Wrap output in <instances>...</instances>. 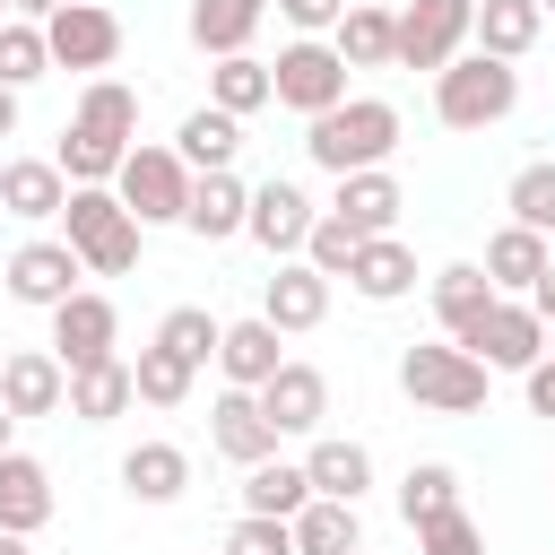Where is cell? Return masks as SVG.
Returning <instances> with one entry per match:
<instances>
[{"label": "cell", "mask_w": 555, "mask_h": 555, "mask_svg": "<svg viewBox=\"0 0 555 555\" xmlns=\"http://www.w3.org/2000/svg\"><path fill=\"white\" fill-rule=\"evenodd\" d=\"M113 199L139 217V225H182V199H191V165L165 147V139H139L113 173Z\"/></svg>", "instance_id": "obj_7"}, {"label": "cell", "mask_w": 555, "mask_h": 555, "mask_svg": "<svg viewBox=\"0 0 555 555\" xmlns=\"http://www.w3.org/2000/svg\"><path fill=\"white\" fill-rule=\"evenodd\" d=\"M468 26H477V0H408L390 9V69H451L468 52Z\"/></svg>", "instance_id": "obj_5"}, {"label": "cell", "mask_w": 555, "mask_h": 555, "mask_svg": "<svg viewBox=\"0 0 555 555\" xmlns=\"http://www.w3.org/2000/svg\"><path fill=\"white\" fill-rule=\"evenodd\" d=\"M43 52H52V69L104 78V69L121 61V17H113L104 0H61V9L43 17Z\"/></svg>", "instance_id": "obj_8"}, {"label": "cell", "mask_w": 555, "mask_h": 555, "mask_svg": "<svg viewBox=\"0 0 555 555\" xmlns=\"http://www.w3.org/2000/svg\"><path fill=\"white\" fill-rule=\"evenodd\" d=\"M546 347H555V338H546V321H538L520 295H494V312H486L477 338H468V356H477L486 373H529Z\"/></svg>", "instance_id": "obj_12"}, {"label": "cell", "mask_w": 555, "mask_h": 555, "mask_svg": "<svg viewBox=\"0 0 555 555\" xmlns=\"http://www.w3.org/2000/svg\"><path fill=\"white\" fill-rule=\"evenodd\" d=\"M52 356H61V373H87V364L121 356V312H113L104 286H78L69 304H52Z\"/></svg>", "instance_id": "obj_10"}, {"label": "cell", "mask_w": 555, "mask_h": 555, "mask_svg": "<svg viewBox=\"0 0 555 555\" xmlns=\"http://www.w3.org/2000/svg\"><path fill=\"white\" fill-rule=\"evenodd\" d=\"M538 35H546V9L538 0H477V26H468V52H486V61H529L538 52Z\"/></svg>", "instance_id": "obj_18"}, {"label": "cell", "mask_w": 555, "mask_h": 555, "mask_svg": "<svg viewBox=\"0 0 555 555\" xmlns=\"http://www.w3.org/2000/svg\"><path fill=\"white\" fill-rule=\"evenodd\" d=\"M217 330H225V321H217L208 304H173V312L156 321V347H165V356H182V364L199 373V364H217Z\"/></svg>", "instance_id": "obj_37"}, {"label": "cell", "mask_w": 555, "mask_h": 555, "mask_svg": "<svg viewBox=\"0 0 555 555\" xmlns=\"http://www.w3.org/2000/svg\"><path fill=\"white\" fill-rule=\"evenodd\" d=\"M399 104L390 95H347V104H330L321 121H304V156L338 182V173H373V165H390L399 156Z\"/></svg>", "instance_id": "obj_1"}, {"label": "cell", "mask_w": 555, "mask_h": 555, "mask_svg": "<svg viewBox=\"0 0 555 555\" xmlns=\"http://www.w3.org/2000/svg\"><path fill=\"white\" fill-rule=\"evenodd\" d=\"M520 390H529V416H546V425H555V347L520 373Z\"/></svg>", "instance_id": "obj_46"}, {"label": "cell", "mask_w": 555, "mask_h": 555, "mask_svg": "<svg viewBox=\"0 0 555 555\" xmlns=\"http://www.w3.org/2000/svg\"><path fill=\"white\" fill-rule=\"evenodd\" d=\"M251 399H260V416L278 425V442H286V434H304V442H312V434H321V416H330V373H321V364H304V356H286Z\"/></svg>", "instance_id": "obj_13"}, {"label": "cell", "mask_w": 555, "mask_h": 555, "mask_svg": "<svg viewBox=\"0 0 555 555\" xmlns=\"http://www.w3.org/2000/svg\"><path fill=\"white\" fill-rule=\"evenodd\" d=\"M278 364H286V338H278V330H269L260 312H251V321H225V330H217V373H225V390H260V382H269Z\"/></svg>", "instance_id": "obj_22"}, {"label": "cell", "mask_w": 555, "mask_h": 555, "mask_svg": "<svg viewBox=\"0 0 555 555\" xmlns=\"http://www.w3.org/2000/svg\"><path fill=\"white\" fill-rule=\"evenodd\" d=\"M356 555H364V546H356Z\"/></svg>", "instance_id": "obj_54"}, {"label": "cell", "mask_w": 555, "mask_h": 555, "mask_svg": "<svg viewBox=\"0 0 555 555\" xmlns=\"http://www.w3.org/2000/svg\"><path fill=\"white\" fill-rule=\"evenodd\" d=\"M260 321H269L278 338L321 330V321H330V278H321L312 260H278V269H269V286H260Z\"/></svg>", "instance_id": "obj_14"}, {"label": "cell", "mask_w": 555, "mask_h": 555, "mask_svg": "<svg viewBox=\"0 0 555 555\" xmlns=\"http://www.w3.org/2000/svg\"><path fill=\"white\" fill-rule=\"evenodd\" d=\"M330 43H338L347 69H390V9L382 0H347V17L330 26Z\"/></svg>", "instance_id": "obj_34"}, {"label": "cell", "mask_w": 555, "mask_h": 555, "mask_svg": "<svg viewBox=\"0 0 555 555\" xmlns=\"http://www.w3.org/2000/svg\"><path fill=\"white\" fill-rule=\"evenodd\" d=\"M43 69H52V52H43V26L9 17V26H0V87H9V95H26Z\"/></svg>", "instance_id": "obj_40"}, {"label": "cell", "mask_w": 555, "mask_h": 555, "mask_svg": "<svg viewBox=\"0 0 555 555\" xmlns=\"http://www.w3.org/2000/svg\"><path fill=\"white\" fill-rule=\"evenodd\" d=\"M486 312H494V286H486V269H477V260L434 269V321H442V338H451V347H468Z\"/></svg>", "instance_id": "obj_28"}, {"label": "cell", "mask_w": 555, "mask_h": 555, "mask_svg": "<svg viewBox=\"0 0 555 555\" xmlns=\"http://www.w3.org/2000/svg\"><path fill=\"white\" fill-rule=\"evenodd\" d=\"M0 139H17V95L0 87Z\"/></svg>", "instance_id": "obj_49"}, {"label": "cell", "mask_w": 555, "mask_h": 555, "mask_svg": "<svg viewBox=\"0 0 555 555\" xmlns=\"http://www.w3.org/2000/svg\"><path fill=\"white\" fill-rule=\"evenodd\" d=\"M52 9H61V0H9V17H26V26H43Z\"/></svg>", "instance_id": "obj_48"}, {"label": "cell", "mask_w": 555, "mask_h": 555, "mask_svg": "<svg viewBox=\"0 0 555 555\" xmlns=\"http://www.w3.org/2000/svg\"><path fill=\"white\" fill-rule=\"evenodd\" d=\"M347 286H356L364 304H399V295H416V251H408L399 234H373V243H356Z\"/></svg>", "instance_id": "obj_30"}, {"label": "cell", "mask_w": 555, "mask_h": 555, "mask_svg": "<svg viewBox=\"0 0 555 555\" xmlns=\"http://www.w3.org/2000/svg\"><path fill=\"white\" fill-rule=\"evenodd\" d=\"M61 199H69V182H61L52 156H9V165H0V208H9L17 225H52Z\"/></svg>", "instance_id": "obj_27"}, {"label": "cell", "mask_w": 555, "mask_h": 555, "mask_svg": "<svg viewBox=\"0 0 555 555\" xmlns=\"http://www.w3.org/2000/svg\"><path fill=\"white\" fill-rule=\"evenodd\" d=\"M191 173H234V156H243V121L234 113H217V104H191L182 113V130L165 139Z\"/></svg>", "instance_id": "obj_26"}, {"label": "cell", "mask_w": 555, "mask_h": 555, "mask_svg": "<svg viewBox=\"0 0 555 555\" xmlns=\"http://www.w3.org/2000/svg\"><path fill=\"white\" fill-rule=\"evenodd\" d=\"M442 512H460V468H451V460H416V468L399 477V520L425 529V520H442Z\"/></svg>", "instance_id": "obj_36"}, {"label": "cell", "mask_w": 555, "mask_h": 555, "mask_svg": "<svg viewBox=\"0 0 555 555\" xmlns=\"http://www.w3.org/2000/svg\"><path fill=\"white\" fill-rule=\"evenodd\" d=\"M0 555H35V538H9V529H0Z\"/></svg>", "instance_id": "obj_50"}, {"label": "cell", "mask_w": 555, "mask_h": 555, "mask_svg": "<svg viewBox=\"0 0 555 555\" xmlns=\"http://www.w3.org/2000/svg\"><path fill=\"white\" fill-rule=\"evenodd\" d=\"M234 494H243L251 520H295L312 503V477H304V460H260V468H243Z\"/></svg>", "instance_id": "obj_32"}, {"label": "cell", "mask_w": 555, "mask_h": 555, "mask_svg": "<svg viewBox=\"0 0 555 555\" xmlns=\"http://www.w3.org/2000/svg\"><path fill=\"white\" fill-rule=\"evenodd\" d=\"M304 260H312V269L338 286V278H347V260H356V234H347V225L321 208V217H312V234H304Z\"/></svg>", "instance_id": "obj_42"}, {"label": "cell", "mask_w": 555, "mask_h": 555, "mask_svg": "<svg viewBox=\"0 0 555 555\" xmlns=\"http://www.w3.org/2000/svg\"><path fill=\"white\" fill-rule=\"evenodd\" d=\"M486 364L451 338H425V347H399V390L416 399V416H477L486 408Z\"/></svg>", "instance_id": "obj_4"}, {"label": "cell", "mask_w": 555, "mask_h": 555, "mask_svg": "<svg viewBox=\"0 0 555 555\" xmlns=\"http://www.w3.org/2000/svg\"><path fill=\"white\" fill-rule=\"evenodd\" d=\"M269 104H286V113H304V121H321L330 104H347V61H338V43H330V35L278 43V61H269Z\"/></svg>", "instance_id": "obj_6"}, {"label": "cell", "mask_w": 555, "mask_h": 555, "mask_svg": "<svg viewBox=\"0 0 555 555\" xmlns=\"http://www.w3.org/2000/svg\"><path fill=\"white\" fill-rule=\"evenodd\" d=\"M416 555H486V529H477L468 503H460V512H442V520L416 529Z\"/></svg>", "instance_id": "obj_43"}, {"label": "cell", "mask_w": 555, "mask_h": 555, "mask_svg": "<svg viewBox=\"0 0 555 555\" xmlns=\"http://www.w3.org/2000/svg\"><path fill=\"white\" fill-rule=\"evenodd\" d=\"M538 9H546V17H555V0H538Z\"/></svg>", "instance_id": "obj_53"}, {"label": "cell", "mask_w": 555, "mask_h": 555, "mask_svg": "<svg viewBox=\"0 0 555 555\" xmlns=\"http://www.w3.org/2000/svg\"><path fill=\"white\" fill-rule=\"evenodd\" d=\"M399 208H408V191H399V173H390V165H373V173H338V191H330V217H338L356 243L399 234Z\"/></svg>", "instance_id": "obj_15"}, {"label": "cell", "mask_w": 555, "mask_h": 555, "mask_svg": "<svg viewBox=\"0 0 555 555\" xmlns=\"http://www.w3.org/2000/svg\"><path fill=\"white\" fill-rule=\"evenodd\" d=\"M0 26H9V0H0Z\"/></svg>", "instance_id": "obj_52"}, {"label": "cell", "mask_w": 555, "mask_h": 555, "mask_svg": "<svg viewBox=\"0 0 555 555\" xmlns=\"http://www.w3.org/2000/svg\"><path fill=\"white\" fill-rule=\"evenodd\" d=\"M304 477H312V494H330V503H364L373 451H364L356 434H312V442H304Z\"/></svg>", "instance_id": "obj_24"}, {"label": "cell", "mask_w": 555, "mask_h": 555, "mask_svg": "<svg viewBox=\"0 0 555 555\" xmlns=\"http://www.w3.org/2000/svg\"><path fill=\"white\" fill-rule=\"evenodd\" d=\"M208 451H217V460H234V468L278 460V425L260 416V399H251V390H217V408H208Z\"/></svg>", "instance_id": "obj_17"}, {"label": "cell", "mask_w": 555, "mask_h": 555, "mask_svg": "<svg viewBox=\"0 0 555 555\" xmlns=\"http://www.w3.org/2000/svg\"><path fill=\"white\" fill-rule=\"evenodd\" d=\"M0 408L9 416H61L69 408V373L52 347H9L0 356Z\"/></svg>", "instance_id": "obj_16"}, {"label": "cell", "mask_w": 555, "mask_h": 555, "mask_svg": "<svg viewBox=\"0 0 555 555\" xmlns=\"http://www.w3.org/2000/svg\"><path fill=\"white\" fill-rule=\"evenodd\" d=\"M191 382H199V373H191L182 356H165L156 338H147L139 356H130V390H139L147 408H182V399H191Z\"/></svg>", "instance_id": "obj_39"}, {"label": "cell", "mask_w": 555, "mask_h": 555, "mask_svg": "<svg viewBox=\"0 0 555 555\" xmlns=\"http://www.w3.org/2000/svg\"><path fill=\"white\" fill-rule=\"evenodd\" d=\"M269 26V0H191L182 9V35L208 52V61H234V52H251V35Z\"/></svg>", "instance_id": "obj_20"}, {"label": "cell", "mask_w": 555, "mask_h": 555, "mask_svg": "<svg viewBox=\"0 0 555 555\" xmlns=\"http://www.w3.org/2000/svg\"><path fill=\"white\" fill-rule=\"evenodd\" d=\"M208 104H217V113H234V121H251V113L269 104V61H260V52L208 61Z\"/></svg>", "instance_id": "obj_35"}, {"label": "cell", "mask_w": 555, "mask_h": 555, "mask_svg": "<svg viewBox=\"0 0 555 555\" xmlns=\"http://www.w3.org/2000/svg\"><path fill=\"white\" fill-rule=\"evenodd\" d=\"M9 434H17V416H9V408H0V451H17V442H9Z\"/></svg>", "instance_id": "obj_51"}, {"label": "cell", "mask_w": 555, "mask_h": 555, "mask_svg": "<svg viewBox=\"0 0 555 555\" xmlns=\"http://www.w3.org/2000/svg\"><path fill=\"white\" fill-rule=\"evenodd\" d=\"M61 243L78 251V269H87V278H130V269H139V243H147V225L113 199V182H87V191H69V199H61Z\"/></svg>", "instance_id": "obj_2"}, {"label": "cell", "mask_w": 555, "mask_h": 555, "mask_svg": "<svg viewBox=\"0 0 555 555\" xmlns=\"http://www.w3.org/2000/svg\"><path fill=\"white\" fill-rule=\"evenodd\" d=\"M69 121H78L87 139H104L113 156H130V147H139V87H121V78H87Z\"/></svg>", "instance_id": "obj_25"}, {"label": "cell", "mask_w": 555, "mask_h": 555, "mask_svg": "<svg viewBox=\"0 0 555 555\" xmlns=\"http://www.w3.org/2000/svg\"><path fill=\"white\" fill-rule=\"evenodd\" d=\"M520 304H529V312H538V321H546V338H555V260H546V278H538V286H529V295H520Z\"/></svg>", "instance_id": "obj_47"}, {"label": "cell", "mask_w": 555, "mask_h": 555, "mask_svg": "<svg viewBox=\"0 0 555 555\" xmlns=\"http://www.w3.org/2000/svg\"><path fill=\"white\" fill-rule=\"evenodd\" d=\"M512 104H520V69L512 61H486V52H460L451 69H434V121L442 130H494V121H512Z\"/></svg>", "instance_id": "obj_3"}, {"label": "cell", "mask_w": 555, "mask_h": 555, "mask_svg": "<svg viewBox=\"0 0 555 555\" xmlns=\"http://www.w3.org/2000/svg\"><path fill=\"white\" fill-rule=\"evenodd\" d=\"M546 260H555V251H546V234H529V225H494L477 269H486V286H494V295H529V286L546 278Z\"/></svg>", "instance_id": "obj_29"}, {"label": "cell", "mask_w": 555, "mask_h": 555, "mask_svg": "<svg viewBox=\"0 0 555 555\" xmlns=\"http://www.w3.org/2000/svg\"><path fill=\"white\" fill-rule=\"evenodd\" d=\"M182 486H191V451H182V442L147 434V442L121 451V494H130V503H182Z\"/></svg>", "instance_id": "obj_23"}, {"label": "cell", "mask_w": 555, "mask_h": 555, "mask_svg": "<svg viewBox=\"0 0 555 555\" xmlns=\"http://www.w3.org/2000/svg\"><path fill=\"white\" fill-rule=\"evenodd\" d=\"M295 555H356L364 546V520H356V503H330V494H312L295 520Z\"/></svg>", "instance_id": "obj_33"}, {"label": "cell", "mask_w": 555, "mask_h": 555, "mask_svg": "<svg viewBox=\"0 0 555 555\" xmlns=\"http://www.w3.org/2000/svg\"><path fill=\"white\" fill-rule=\"evenodd\" d=\"M503 208H512V225L555 234V156H529V165L503 182Z\"/></svg>", "instance_id": "obj_38"}, {"label": "cell", "mask_w": 555, "mask_h": 555, "mask_svg": "<svg viewBox=\"0 0 555 555\" xmlns=\"http://www.w3.org/2000/svg\"><path fill=\"white\" fill-rule=\"evenodd\" d=\"M0 278H9V304L52 312V304H69V295H78V278H87V269H78V251H69L61 234H26V243L9 251V269H0Z\"/></svg>", "instance_id": "obj_11"}, {"label": "cell", "mask_w": 555, "mask_h": 555, "mask_svg": "<svg viewBox=\"0 0 555 555\" xmlns=\"http://www.w3.org/2000/svg\"><path fill=\"white\" fill-rule=\"evenodd\" d=\"M52 468L35 460V451H0V529L9 538H35L43 520H52Z\"/></svg>", "instance_id": "obj_19"}, {"label": "cell", "mask_w": 555, "mask_h": 555, "mask_svg": "<svg viewBox=\"0 0 555 555\" xmlns=\"http://www.w3.org/2000/svg\"><path fill=\"white\" fill-rule=\"evenodd\" d=\"M217 555H295V529H286V520H251V512H243V520L225 529V546H217Z\"/></svg>", "instance_id": "obj_44"}, {"label": "cell", "mask_w": 555, "mask_h": 555, "mask_svg": "<svg viewBox=\"0 0 555 555\" xmlns=\"http://www.w3.org/2000/svg\"><path fill=\"white\" fill-rule=\"evenodd\" d=\"M130 408H139V390H130V356H104V364L69 373V416H78V425H113V416H130Z\"/></svg>", "instance_id": "obj_31"}, {"label": "cell", "mask_w": 555, "mask_h": 555, "mask_svg": "<svg viewBox=\"0 0 555 555\" xmlns=\"http://www.w3.org/2000/svg\"><path fill=\"white\" fill-rule=\"evenodd\" d=\"M52 165H61V182H69V191H87V182H113V173H121V156H113L104 139H87L78 121L61 130V147H52Z\"/></svg>", "instance_id": "obj_41"}, {"label": "cell", "mask_w": 555, "mask_h": 555, "mask_svg": "<svg viewBox=\"0 0 555 555\" xmlns=\"http://www.w3.org/2000/svg\"><path fill=\"white\" fill-rule=\"evenodd\" d=\"M278 17H286L295 35H330V26L347 17V0H278Z\"/></svg>", "instance_id": "obj_45"}, {"label": "cell", "mask_w": 555, "mask_h": 555, "mask_svg": "<svg viewBox=\"0 0 555 555\" xmlns=\"http://www.w3.org/2000/svg\"><path fill=\"white\" fill-rule=\"evenodd\" d=\"M312 217H321V199L304 191V182H286V173H269V182H251V208H243V234L269 251V260H304V234H312Z\"/></svg>", "instance_id": "obj_9"}, {"label": "cell", "mask_w": 555, "mask_h": 555, "mask_svg": "<svg viewBox=\"0 0 555 555\" xmlns=\"http://www.w3.org/2000/svg\"><path fill=\"white\" fill-rule=\"evenodd\" d=\"M243 208H251V182H243V173H191L182 234H199V243H234V234H243Z\"/></svg>", "instance_id": "obj_21"}]
</instances>
